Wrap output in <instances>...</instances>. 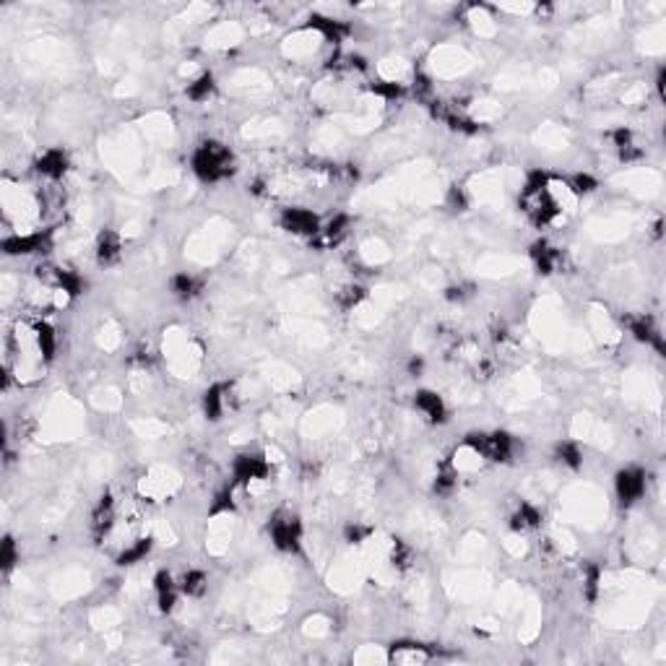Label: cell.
I'll return each instance as SVG.
<instances>
[{
	"label": "cell",
	"mask_w": 666,
	"mask_h": 666,
	"mask_svg": "<svg viewBox=\"0 0 666 666\" xmlns=\"http://www.w3.org/2000/svg\"><path fill=\"white\" fill-rule=\"evenodd\" d=\"M65 166H68V159H65V154H63L60 149H50V152L42 154L39 162H37L39 174H45V177H50V180L63 177Z\"/></svg>",
	"instance_id": "obj_8"
},
{
	"label": "cell",
	"mask_w": 666,
	"mask_h": 666,
	"mask_svg": "<svg viewBox=\"0 0 666 666\" xmlns=\"http://www.w3.org/2000/svg\"><path fill=\"white\" fill-rule=\"evenodd\" d=\"M310 26L312 29H318L320 34L326 39H331V42H341V39L347 37L349 29L344 26L341 21H333V18H323V16H312L310 18Z\"/></svg>",
	"instance_id": "obj_14"
},
{
	"label": "cell",
	"mask_w": 666,
	"mask_h": 666,
	"mask_svg": "<svg viewBox=\"0 0 666 666\" xmlns=\"http://www.w3.org/2000/svg\"><path fill=\"white\" fill-rule=\"evenodd\" d=\"M149 549H152V541H149V539H136V541L117 557V562H120V565H133V562L144 560L146 554H149Z\"/></svg>",
	"instance_id": "obj_17"
},
{
	"label": "cell",
	"mask_w": 666,
	"mask_h": 666,
	"mask_svg": "<svg viewBox=\"0 0 666 666\" xmlns=\"http://www.w3.org/2000/svg\"><path fill=\"white\" fill-rule=\"evenodd\" d=\"M211 91H213V78L206 73V76H201L198 81L190 83V86H188V97L196 99V102H204V99L211 97Z\"/></svg>",
	"instance_id": "obj_19"
},
{
	"label": "cell",
	"mask_w": 666,
	"mask_h": 666,
	"mask_svg": "<svg viewBox=\"0 0 666 666\" xmlns=\"http://www.w3.org/2000/svg\"><path fill=\"white\" fill-rule=\"evenodd\" d=\"M265 474H268V463H265L260 455H253V453L237 455V461H235L237 485H253L258 479H265Z\"/></svg>",
	"instance_id": "obj_6"
},
{
	"label": "cell",
	"mask_w": 666,
	"mask_h": 666,
	"mask_svg": "<svg viewBox=\"0 0 666 666\" xmlns=\"http://www.w3.org/2000/svg\"><path fill=\"white\" fill-rule=\"evenodd\" d=\"M97 258L99 263H115L117 258H120V237L115 235V232H105V235L99 237V245H97Z\"/></svg>",
	"instance_id": "obj_13"
},
{
	"label": "cell",
	"mask_w": 666,
	"mask_h": 666,
	"mask_svg": "<svg viewBox=\"0 0 666 666\" xmlns=\"http://www.w3.org/2000/svg\"><path fill=\"white\" fill-rule=\"evenodd\" d=\"M172 289H174V295L177 297L190 300L193 295H198V281L193 279V276H188V273H180V276H174L172 279Z\"/></svg>",
	"instance_id": "obj_18"
},
{
	"label": "cell",
	"mask_w": 666,
	"mask_h": 666,
	"mask_svg": "<svg viewBox=\"0 0 666 666\" xmlns=\"http://www.w3.org/2000/svg\"><path fill=\"white\" fill-rule=\"evenodd\" d=\"M477 453H482L485 458H492V461H507L510 453H513V440L505 432H492V435H469L466 440Z\"/></svg>",
	"instance_id": "obj_2"
},
{
	"label": "cell",
	"mask_w": 666,
	"mask_h": 666,
	"mask_svg": "<svg viewBox=\"0 0 666 666\" xmlns=\"http://www.w3.org/2000/svg\"><path fill=\"white\" fill-rule=\"evenodd\" d=\"M362 297H364V289L362 287H347L344 289V295H341V302H344V307H354V305H359L362 302Z\"/></svg>",
	"instance_id": "obj_23"
},
{
	"label": "cell",
	"mask_w": 666,
	"mask_h": 666,
	"mask_svg": "<svg viewBox=\"0 0 666 666\" xmlns=\"http://www.w3.org/2000/svg\"><path fill=\"white\" fill-rule=\"evenodd\" d=\"M14 560H16L14 539H6V541H3V568L11 570V568H14Z\"/></svg>",
	"instance_id": "obj_25"
},
{
	"label": "cell",
	"mask_w": 666,
	"mask_h": 666,
	"mask_svg": "<svg viewBox=\"0 0 666 666\" xmlns=\"http://www.w3.org/2000/svg\"><path fill=\"white\" fill-rule=\"evenodd\" d=\"M193 172L206 182H216L232 172V154L216 141H208L193 154Z\"/></svg>",
	"instance_id": "obj_1"
},
{
	"label": "cell",
	"mask_w": 666,
	"mask_h": 666,
	"mask_svg": "<svg viewBox=\"0 0 666 666\" xmlns=\"http://www.w3.org/2000/svg\"><path fill=\"white\" fill-rule=\"evenodd\" d=\"M229 510H232V495L221 492L213 502V513H229Z\"/></svg>",
	"instance_id": "obj_26"
},
{
	"label": "cell",
	"mask_w": 666,
	"mask_h": 666,
	"mask_svg": "<svg viewBox=\"0 0 666 666\" xmlns=\"http://www.w3.org/2000/svg\"><path fill=\"white\" fill-rule=\"evenodd\" d=\"M593 188H596V180H593V177H588V174H578V177H573V182H570V190H573L576 196L591 193Z\"/></svg>",
	"instance_id": "obj_22"
},
{
	"label": "cell",
	"mask_w": 666,
	"mask_h": 666,
	"mask_svg": "<svg viewBox=\"0 0 666 666\" xmlns=\"http://www.w3.org/2000/svg\"><path fill=\"white\" fill-rule=\"evenodd\" d=\"M271 539L281 552H295L302 539V529L292 513H279L271 521Z\"/></svg>",
	"instance_id": "obj_3"
},
{
	"label": "cell",
	"mask_w": 666,
	"mask_h": 666,
	"mask_svg": "<svg viewBox=\"0 0 666 666\" xmlns=\"http://www.w3.org/2000/svg\"><path fill=\"white\" fill-rule=\"evenodd\" d=\"M557 455H560L562 463H568L570 469H578V466H581V450H578V445H573V443L557 445Z\"/></svg>",
	"instance_id": "obj_21"
},
{
	"label": "cell",
	"mask_w": 666,
	"mask_h": 666,
	"mask_svg": "<svg viewBox=\"0 0 666 666\" xmlns=\"http://www.w3.org/2000/svg\"><path fill=\"white\" fill-rule=\"evenodd\" d=\"M224 388L221 386H213L211 391H206V398H204V409H206V416L208 419H221V411H224Z\"/></svg>",
	"instance_id": "obj_16"
},
{
	"label": "cell",
	"mask_w": 666,
	"mask_h": 666,
	"mask_svg": "<svg viewBox=\"0 0 666 666\" xmlns=\"http://www.w3.org/2000/svg\"><path fill=\"white\" fill-rule=\"evenodd\" d=\"M34 344H37V352L39 356H45L47 362L55 356V344H58V339H55V331L50 323H45V320H39V323H34Z\"/></svg>",
	"instance_id": "obj_10"
},
{
	"label": "cell",
	"mask_w": 666,
	"mask_h": 666,
	"mask_svg": "<svg viewBox=\"0 0 666 666\" xmlns=\"http://www.w3.org/2000/svg\"><path fill=\"white\" fill-rule=\"evenodd\" d=\"M414 406L422 411L430 422H435V424L445 422L448 409H445V403H443V398H440L438 393H432V391H419L416 398H414Z\"/></svg>",
	"instance_id": "obj_7"
},
{
	"label": "cell",
	"mask_w": 666,
	"mask_h": 666,
	"mask_svg": "<svg viewBox=\"0 0 666 666\" xmlns=\"http://www.w3.org/2000/svg\"><path fill=\"white\" fill-rule=\"evenodd\" d=\"M645 492V474L640 469H625L617 474V497L625 505H633Z\"/></svg>",
	"instance_id": "obj_4"
},
{
	"label": "cell",
	"mask_w": 666,
	"mask_h": 666,
	"mask_svg": "<svg viewBox=\"0 0 666 666\" xmlns=\"http://www.w3.org/2000/svg\"><path fill=\"white\" fill-rule=\"evenodd\" d=\"M372 91H375V94H380V97H388V99L401 97V86H398V83H393V81L378 83V86H372Z\"/></svg>",
	"instance_id": "obj_24"
},
{
	"label": "cell",
	"mask_w": 666,
	"mask_h": 666,
	"mask_svg": "<svg viewBox=\"0 0 666 666\" xmlns=\"http://www.w3.org/2000/svg\"><path fill=\"white\" fill-rule=\"evenodd\" d=\"M154 588H157V604H159L162 612H169L177 601V586L172 583L169 573H159L157 581H154Z\"/></svg>",
	"instance_id": "obj_11"
},
{
	"label": "cell",
	"mask_w": 666,
	"mask_h": 666,
	"mask_svg": "<svg viewBox=\"0 0 666 666\" xmlns=\"http://www.w3.org/2000/svg\"><path fill=\"white\" fill-rule=\"evenodd\" d=\"M182 588H185V593H190V596H201L206 591V576L198 573V570H190L188 576H185V581H182Z\"/></svg>",
	"instance_id": "obj_20"
},
{
	"label": "cell",
	"mask_w": 666,
	"mask_h": 666,
	"mask_svg": "<svg viewBox=\"0 0 666 666\" xmlns=\"http://www.w3.org/2000/svg\"><path fill=\"white\" fill-rule=\"evenodd\" d=\"M45 245V237L42 235H16L8 237L3 248H6L8 255H26V253H37Z\"/></svg>",
	"instance_id": "obj_9"
},
{
	"label": "cell",
	"mask_w": 666,
	"mask_h": 666,
	"mask_svg": "<svg viewBox=\"0 0 666 666\" xmlns=\"http://www.w3.org/2000/svg\"><path fill=\"white\" fill-rule=\"evenodd\" d=\"M281 224H284V229L295 232V235H310V237L318 235L320 229L318 216L307 211V208H287L284 216H281Z\"/></svg>",
	"instance_id": "obj_5"
},
{
	"label": "cell",
	"mask_w": 666,
	"mask_h": 666,
	"mask_svg": "<svg viewBox=\"0 0 666 666\" xmlns=\"http://www.w3.org/2000/svg\"><path fill=\"white\" fill-rule=\"evenodd\" d=\"M531 255H534V260H536V268L541 273H552L554 268L560 265V253H557L554 248H549L546 243H536V245H534Z\"/></svg>",
	"instance_id": "obj_12"
},
{
	"label": "cell",
	"mask_w": 666,
	"mask_h": 666,
	"mask_svg": "<svg viewBox=\"0 0 666 666\" xmlns=\"http://www.w3.org/2000/svg\"><path fill=\"white\" fill-rule=\"evenodd\" d=\"M539 521H541V515H539L536 507L529 505V502H521V507H518L513 515V529H518V531L536 529Z\"/></svg>",
	"instance_id": "obj_15"
}]
</instances>
